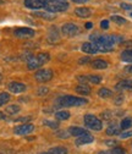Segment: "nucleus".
Returning a JSON list of instances; mask_svg holds the SVG:
<instances>
[{"label": "nucleus", "mask_w": 132, "mask_h": 154, "mask_svg": "<svg viewBox=\"0 0 132 154\" xmlns=\"http://www.w3.org/2000/svg\"><path fill=\"white\" fill-rule=\"evenodd\" d=\"M88 103L86 98L81 97H75V95H61L56 99V106L60 108H71V106H83Z\"/></svg>", "instance_id": "nucleus-1"}, {"label": "nucleus", "mask_w": 132, "mask_h": 154, "mask_svg": "<svg viewBox=\"0 0 132 154\" xmlns=\"http://www.w3.org/2000/svg\"><path fill=\"white\" fill-rule=\"evenodd\" d=\"M45 11L56 14V12H64L69 9V4L66 2H60V0H45L44 5Z\"/></svg>", "instance_id": "nucleus-2"}, {"label": "nucleus", "mask_w": 132, "mask_h": 154, "mask_svg": "<svg viewBox=\"0 0 132 154\" xmlns=\"http://www.w3.org/2000/svg\"><path fill=\"white\" fill-rule=\"evenodd\" d=\"M83 121H84L86 127L89 128V130L100 131V130L103 128V122H102V120L98 119L96 115H93V114H87V115H84Z\"/></svg>", "instance_id": "nucleus-3"}, {"label": "nucleus", "mask_w": 132, "mask_h": 154, "mask_svg": "<svg viewBox=\"0 0 132 154\" xmlns=\"http://www.w3.org/2000/svg\"><path fill=\"white\" fill-rule=\"evenodd\" d=\"M53 76H54L53 70H50V69H42V70H38L34 73V79H35V81L44 83V82L50 81L53 79Z\"/></svg>", "instance_id": "nucleus-4"}, {"label": "nucleus", "mask_w": 132, "mask_h": 154, "mask_svg": "<svg viewBox=\"0 0 132 154\" xmlns=\"http://www.w3.org/2000/svg\"><path fill=\"white\" fill-rule=\"evenodd\" d=\"M61 32H63V34L66 35V37H75V35H77V34L80 33V27H78L76 23L69 22V23L63 25Z\"/></svg>", "instance_id": "nucleus-5"}, {"label": "nucleus", "mask_w": 132, "mask_h": 154, "mask_svg": "<svg viewBox=\"0 0 132 154\" xmlns=\"http://www.w3.org/2000/svg\"><path fill=\"white\" fill-rule=\"evenodd\" d=\"M34 130V126L29 122L27 124H22V125H18L14 128V133L18 134V136H25V134H29L32 131Z\"/></svg>", "instance_id": "nucleus-6"}, {"label": "nucleus", "mask_w": 132, "mask_h": 154, "mask_svg": "<svg viewBox=\"0 0 132 154\" xmlns=\"http://www.w3.org/2000/svg\"><path fill=\"white\" fill-rule=\"evenodd\" d=\"M15 37L17 38H21V39H25V38H32L34 37L35 32L32 29V28H28V27H21V28H17L15 32H14Z\"/></svg>", "instance_id": "nucleus-7"}, {"label": "nucleus", "mask_w": 132, "mask_h": 154, "mask_svg": "<svg viewBox=\"0 0 132 154\" xmlns=\"http://www.w3.org/2000/svg\"><path fill=\"white\" fill-rule=\"evenodd\" d=\"M8 88L11 93H15V94H18V93H22L26 91V85L22 83V82H17V81H14V82H10L8 85Z\"/></svg>", "instance_id": "nucleus-8"}, {"label": "nucleus", "mask_w": 132, "mask_h": 154, "mask_svg": "<svg viewBox=\"0 0 132 154\" xmlns=\"http://www.w3.org/2000/svg\"><path fill=\"white\" fill-rule=\"evenodd\" d=\"M25 6L31 10H39L44 8L45 5V0H25Z\"/></svg>", "instance_id": "nucleus-9"}, {"label": "nucleus", "mask_w": 132, "mask_h": 154, "mask_svg": "<svg viewBox=\"0 0 132 154\" xmlns=\"http://www.w3.org/2000/svg\"><path fill=\"white\" fill-rule=\"evenodd\" d=\"M69 133H70V136H73V137H81V136H84V134H88L89 132L86 128H82V127L71 126L69 128Z\"/></svg>", "instance_id": "nucleus-10"}, {"label": "nucleus", "mask_w": 132, "mask_h": 154, "mask_svg": "<svg viewBox=\"0 0 132 154\" xmlns=\"http://www.w3.org/2000/svg\"><path fill=\"white\" fill-rule=\"evenodd\" d=\"M94 141V137L92 136L91 133L88 134H84V136H81V137H77L76 138V142H75V144L76 146H84V144H89Z\"/></svg>", "instance_id": "nucleus-11"}, {"label": "nucleus", "mask_w": 132, "mask_h": 154, "mask_svg": "<svg viewBox=\"0 0 132 154\" xmlns=\"http://www.w3.org/2000/svg\"><path fill=\"white\" fill-rule=\"evenodd\" d=\"M82 51L86 53V54H96L98 53V49L96 47V44H93L92 42H86L82 44Z\"/></svg>", "instance_id": "nucleus-12"}, {"label": "nucleus", "mask_w": 132, "mask_h": 154, "mask_svg": "<svg viewBox=\"0 0 132 154\" xmlns=\"http://www.w3.org/2000/svg\"><path fill=\"white\" fill-rule=\"evenodd\" d=\"M115 88L118 91H132V80H122L116 83Z\"/></svg>", "instance_id": "nucleus-13"}, {"label": "nucleus", "mask_w": 132, "mask_h": 154, "mask_svg": "<svg viewBox=\"0 0 132 154\" xmlns=\"http://www.w3.org/2000/svg\"><path fill=\"white\" fill-rule=\"evenodd\" d=\"M34 17H38V18H42V20H47V21H53L55 16L54 14L51 12H48V11H35L33 14Z\"/></svg>", "instance_id": "nucleus-14"}, {"label": "nucleus", "mask_w": 132, "mask_h": 154, "mask_svg": "<svg viewBox=\"0 0 132 154\" xmlns=\"http://www.w3.org/2000/svg\"><path fill=\"white\" fill-rule=\"evenodd\" d=\"M75 91H76V93H78V94H81V95H88V94H91V92H92V89H91L89 86L82 85V83H80L78 86L75 87Z\"/></svg>", "instance_id": "nucleus-15"}, {"label": "nucleus", "mask_w": 132, "mask_h": 154, "mask_svg": "<svg viewBox=\"0 0 132 154\" xmlns=\"http://www.w3.org/2000/svg\"><path fill=\"white\" fill-rule=\"evenodd\" d=\"M121 127L116 124H110L106 128V134H109V136H115V134H120L121 132Z\"/></svg>", "instance_id": "nucleus-16"}, {"label": "nucleus", "mask_w": 132, "mask_h": 154, "mask_svg": "<svg viewBox=\"0 0 132 154\" xmlns=\"http://www.w3.org/2000/svg\"><path fill=\"white\" fill-rule=\"evenodd\" d=\"M92 67L93 69H96V70H104L109 66V64L105 61V60H102V59H97V60H94L92 61Z\"/></svg>", "instance_id": "nucleus-17"}, {"label": "nucleus", "mask_w": 132, "mask_h": 154, "mask_svg": "<svg viewBox=\"0 0 132 154\" xmlns=\"http://www.w3.org/2000/svg\"><path fill=\"white\" fill-rule=\"evenodd\" d=\"M75 14H76L78 17H81V18H87V17L91 16L92 11L88 8H77L76 10H75Z\"/></svg>", "instance_id": "nucleus-18"}, {"label": "nucleus", "mask_w": 132, "mask_h": 154, "mask_svg": "<svg viewBox=\"0 0 132 154\" xmlns=\"http://www.w3.org/2000/svg\"><path fill=\"white\" fill-rule=\"evenodd\" d=\"M42 65H41V63H39V60H38V57H37V56H33L32 59H29L27 61V69L28 70H37Z\"/></svg>", "instance_id": "nucleus-19"}, {"label": "nucleus", "mask_w": 132, "mask_h": 154, "mask_svg": "<svg viewBox=\"0 0 132 154\" xmlns=\"http://www.w3.org/2000/svg\"><path fill=\"white\" fill-rule=\"evenodd\" d=\"M55 118L58 119L59 121H65L67 119H70V112L67 110H60L55 112Z\"/></svg>", "instance_id": "nucleus-20"}, {"label": "nucleus", "mask_w": 132, "mask_h": 154, "mask_svg": "<svg viewBox=\"0 0 132 154\" xmlns=\"http://www.w3.org/2000/svg\"><path fill=\"white\" fill-rule=\"evenodd\" d=\"M121 60L125 63H132V50H124L121 53Z\"/></svg>", "instance_id": "nucleus-21"}, {"label": "nucleus", "mask_w": 132, "mask_h": 154, "mask_svg": "<svg viewBox=\"0 0 132 154\" xmlns=\"http://www.w3.org/2000/svg\"><path fill=\"white\" fill-rule=\"evenodd\" d=\"M35 56L38 57V60H39V63H41L42 66L45 65V64L50 60V55H49L48 53H39L38 55H35Z\"/></svg>", "instance_id": "nucleus-22"}, {"label": "nucleus", "mask_w": 132, "mask_h": 154, "mask_svg": "<svg viewBox=\"0 0 132 154\" xmlns=\"http://www.w3.org/2000/svg\"><path fill=\"white\" fill-rule=\"evenodd\" d=\"M20 110H21V108L18 106L17 104H11V105H9V106L5 109V112L9 114V115H15V114H17Z\"/></svg>", "instance_id": "nucleus-23"}, {"label": "nucleus", "mask_w": 132, "mask_h": 154, "mask_svg": "<svg viewBox=\"0 0 132 154\" xmlns=\"http://www.w3.org/2000/svg\"><path fill=\"white\" fill-rule=\"evenodd\" d=\"M48 153H49V154H67V149H66L65 147L59 146V147H54V148H51Z\"/></svg>", "instance_id": "nucleus-24"}, {"label": "nucleus", "mask_w": 132, "mask_h": 154, "mask_svg": "<svg viewBox=\"0 0 132 154\" xmlns=\"http://www.w3.org/2000/svg\"><path fill=\"white\" fill-rule=\"evenodd\" d=\"M87 79H88V82L93 85H98L102 82V76L99 75H87Z\"/></svg>", "instance_id": "nucleus-25"}, {"label": "nucleus", "mask_w": 132, "mask_h": 154, "mask_svg": "<svg viewBox=\"0 0 132 154\" xmlns=\"http://www.w3.org/2000/svg\"><path fill=\"white\" fill-rule=\"evenodd\" d=\"M98 95L100 98H110L112 95V92L109 88H100L98 91Z\"/></svg>", "instance_id": "nucleus-26"}, {"label": "nucleus", "mask_w": 132, "mask_h": 154, "mask_svg": "<svg viewBox=\"0 0 132 154\" xmlns=\"http://www.w3.org/2000/svg\"><path fill=\"white\" fill-rule=\"evenodd\" d=\"M10 94L9 93H6V92H2L0 93V106H3V105H5L6 103H9L10 102Z\"/></svg>", "instance_id": "nucleus-27"}, {"label": "nucleus", "mask_w": 132, "mask_h": 154, "mask_svg": "<svg viewBox=\"0 0 132 154\" xmlns=\"http://www.w3.org/2000/svg\"><path fill=\"white\" fill-rule=\"evenodd\" d=\"M120 127H121L122 130H128V128H131V127H132V119H131V118H125V119L121 121Z\"/></svg>", "instance_id": "nucleus-28"}, {"label": "nucleus", "mask_w": 132, "mask_h": 154, "mask_svg": "<svg viewBox=\"0 0 132 154\" xmlns=\"http://www.w3.org/2000/svg\"><path fill=\"white\" fill-rule=\"evenodd\" d=\"M48 39H49V42H51V43H55V42H59V41H60V35H59L58 31H54V32H50V33H49V37H48Z\"/></svg>", "instance_id": "nucleus-29"}, {"label": "nucleus", "mask_w": 132, "mask_h": 154, "mask_svg": "<svg viewBox=\"0 0 132 154\" xmlns=\"http://www.w3.org/2000/svg\"><path fill=\"white\" fill-rule=\"evenodd\" d=\"M111 21H114V22H115V23H118V25H125V23H126L125 17L119 16V15H114V16H111Z\"/></svg>", "instance_id": "nucleus-30"}, {"label": "nucleus", "mask_w": 132, "mask_h": 154, "mask_svg": "<svg viewBox=\"0 0 132 154\" xmlns=\"http://www.w3.org/2000/svg\"><path fill=\"white\" fill-rule=\"evenodd\" d=\"M108 154H126V150H125L124 148L115 147V148H112L111 150H109Z\"/></svg>", "instance_id": "nucleus-31"}, {"label": "nucleus", "mask_w": 132, "mask_h": 154, "mask_svg": "<svg viewBox=\"0 0 132 154\" xmlns=\"http://www.w3.org/2000/svg\"><path fill=\"white\" fill-rule=\"evenodd\" d=\"M43 124H44L45 126L50 127V128H58V127H59V124H58V122H56V121H51V120H44Z\"/></svg>", "instance_id": "nucleus-32"}, {"label": "nucleus", "mask_w": 132, "mask_h": 154, "mask_svg": "<svg viewBox=\"0 0 132 154\" xmlns=\"http://www.w3.org/2000/svg\"><path fill=\"white\" fill-rule=\"evenodd\" d=\"M56 137H59V138H67L69 136H70V133H69V131L66 132V131H56Z\"/></svg>", "instance_id": "nucleus-33"}, {"label": "nucleus", "mask_w": 132, "mask_h": 154, "mask_svg": "<svg viewBox=\"0 0 132 154\" xmlns=\"http://www.w3.org/2000/svg\"><path fill=\"white\" fill-rule=\"evenodd\" d=\"M48 92H49V89L47 87H41L38 91H37V94H38L39 97H43V95H47Z\"/></svg>", "instance_id": "nucleus-34"}, {"label": "nucleus", "mask_w": 132, "mask_h": 154, "mask_svg": "<svg viewBox=\"0 0 132 154\" xmlns=\"http://www.w3.org/2000/svg\"><path fill=\"white\" fill-rule=\"evenodd\" d=\"M77 81L81 82L82 85H87L88 79H87V76H84V75H80V76H77Z\"/></svg>", "instance_id": "nucleus-35"}, {"label": "nucleus", "mask_w": 132, "mask_h": 154, "mask_svg": "<svg viewBox=\"0 0 132 154\" xmlns=\"http://www.w3.org/2000/svg\"><path fill=\"white\" fill-rule=\"evenodd\" d=\"M120 138H128V137H132V131H125L122 133L119 134Z\"/></svg>", "instance_id": "nucleus-36"}, {"label": "nucleus", "mask_w": 132, "mask_h": 154, "mask_svg": "<svg viewBox=\"0 0 132 154\" xmlns=\"http://www.w3.org/2000/svg\"><path fill=\"white\" fill-rule=\"evenodd\" d=\"M89 61H91V57L89 56H84V57H82V59L78 60V64L80 65H84V64H88Z\"/></svg>", "instance_id": "nucleus-37"}, {"label": "nucleus", "mask_w": 132, "mask_h": 154, "mask_svg": "<svg viewBox=\"0 0 132 154\" xmlns=\"http://www.w3.org/2000/svg\"><path fill=\"white\" fill-rule=\"evenodd\" d=\"M122 102H124V97H122V94H119L118 97H116V99H115V104H116V105H120Z\"/></svg>", "instance_id": "nucleus-38"}, {"label": "nucleus", "mask_w": 132, "mask_h": 154, "mask_svg": "<svg viewBox=\"0 0 132 154\" xmlns=\"http://www.w3.org/2000/svg\"><path fill=\"white\" fill-rule=\"evenodd\" d=\"M100 27H102L103 29H108V28H109V21H108V20H103V21L100 22Z\"/></svg>", "instance_id": "nucleus-39"}, {"label": "nucleus", "mask_w": 132, "mask_h": 154, "mask_svg": "<svg viewBox=\"0 0 132 154\" xmlns=\"http://www.w3.org/2000/svg\"><path fill=\"white\" fill-rule=\"evenodd\" d=\"M110 114H111L110 111H104V112L102 114V118L105 119V120H109V119L111 118V115H110Z\"/></svg>", "instance_id": "nucleus-40"}, {"label": "nucleus", "mask_w": 132, "mask_h": 154, "mask_svg": "<svg viewBox=\"0 0 132 154\" xmlns=\"http://www.w3.org/2000/svg\"><path fill=\"white\" fill-rule=\"evenodd\" d=\"M104 143H105L108 147H114V146L116 144V141H105Z\"/></svg>", "instance_id": "nucleus-41"}, {"label": "nucleus", "mask_w": 132, "mask_h": 154, "mask_svg": "<svg viewBox=\"0 0 132 154\" xmlns=\"http://www.w3.org/2000/svg\"><path fill=\"white\" fill-rule=\"evenodd\" d=\"M29 120H31V118H18V119H16L15 121H16V122H21V121H26V122H27V121H29Z\"/></svg>", "instance_id": "nucleus-42"}, {"label": "nucleus", "mask_w": 132, "mask_h": 154, "mask_svg": "<svg viewBox=\"0 0 132 154\" xmlns=\"http://www.w3.org/2000/svg\"><path fill=\"white\" fill-rule=\"evenodd\" d=\"M121 8L124 9V10H131L132 9V5H130V4H121Z\"/></svg>", "instance_id": "nucleus-43"}, {"label": "nucleus", "mask_w": 132, "mask_h": 154, "mask_svg": "<svg viewBox=\"0 0 132 154\" xmlns=\"http://www.w3.org/2000/svg\"><path fill=\"white\" fill-rule=\"evenodd\" d=\"M72 2H73L75 4H84V3L88 2V0H72Z\"/></svg>", "instance_id": "nucleus-44"}, {"label": "nucleus", "mask_w": 132, "mask_h": 154, "mask_svg": "<svg viewBox=\"0 0 132 154\" xmlns=\"http://www.w3.org/2000/svg\"><path fill=\"white\" fill-rule=\"evenodd\" d=\"M125 71L132 75V65H130V66H126V69H125Z\"/></svg>", "instance_id": "nucleus-45"}, {"label": "nucleus", "mask_w": 132, "mask_h": 154, "mask_svg": "<svg viewBox=\"0 0 132 154\" xmlns=\"http://www.w3.org/2000/svg\"><path fill=\"white\" fill-rule=\"evenodd\" d=\"M84 27H86V29H91V28L93 27V23H92V22H87Z\"/></svg>", "instance_id": "nucleus-46"}, {"label": "nucleus", "mask_w": 132, "mask_h": 154, "mask_svg": "<svg viewBox=\"0 0 132 154\" xmlns=\"http://www.w3.org/2000/svg\"><path fill=\"white\" fill-rule=\"evenodd\" d=\"M4 119H5V114L0 111V120H4Z\"/></svg>", "instance_id": "nucleus-47"}, {"label": "nucleus", "mask_w": 132, "mask_h": 154, "mask_svg": "<svg viewBox=\"0 0 132 154\" xmlns=\"http://www.w3.org/2000/svg\"><path fill=\"white\" fill-rule=\"evenodd\" d=\"M2 80H3V76H2V73H0V82H2Z\"/></svg>", "instance_id": "nucleus-48"}, {"label": "nucleus", "mask_w": 132, "mask_h": 154, "mask_svg": "<svg viewBox=\"0 0 132 154\" xmlns=\"http://www.w3.org/2000/svg\"><path fill=\"white\" fill-rule=\"evenodd\" d=\"M3 3H4V2H3V0H0V4H3Z\"/></svg>", "instance_id": "nucleus-49"}, {"label": "nucleus", "mask_w": 132, "mask_h": 154, "mask_svg": "<svg viewBox=\"0 0 132 154\" xmlns=\"http://www.w3.org/2000/svg\"><path fill=\"white\" fill-rule=\"evenodd\" d=\"M60 2H66V0H60Z\"/></svg>", "instance_id": "nucleus-50"}, {"label": "nucleus", "mask_w": 132, "mask_h": 154, "mask_svg": "<svg viewBox=\"0 0 132 154\" xmlns=\"http://www.w3.org/2000/svg\"><path fill=\"white\" fill-rule=\"evenodd\" d=\"M42 154H49V153H42Z\"/></svg>", "instance_id": "nucleus-51"}, {"label": "nucleus", "mask_w": 132, "mask_h": 154, "mask_svg": "<svg viewBox=\"0 0 132 154\" xmlns=\"http://www.w3.org/2000/svg\"><path fill=\"white\" fill-rule=\"evenodd\" d=\"M131 17H132V12H131Z\"/></svg>", "instance_id": "nucleus-52"}]
</instances>
